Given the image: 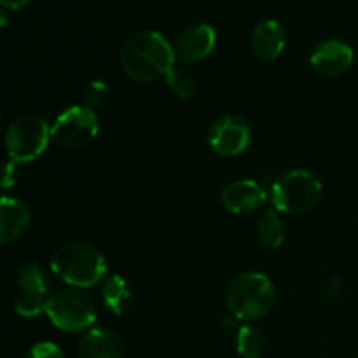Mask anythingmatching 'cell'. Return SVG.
Wrapping results in <instances>:
<instances>
[{
	"label": "cell",
	"mask_w": 358,
	"mask_h": 358,
	"mask_svg": "<svg viewBox=\"0 0 358 358\" xmlns=\"http://www.w3.org/2000/svg\"><path fill=\"white\" fill-rule=\"evenodd\" d=\"M121 66L136 83H154L175 66V49L157 31H135L122 42Z\"/></svg>",
	"instance_id": "1"
},
{
	"label": "cell",
	"mask_w": 358,
	"mask_h": 358,
	"mask_svg": "<svg viewBox=\"0 0 358 358\" xmlns=\"http://www.w3.org/2000/svg\"><path fill=\"white\" fill-rule=\"evenodd\" d=\"M51 269L58 278L77 289L94 287L107 273L103 254L91 243H70L56 250Z\"/></svg>",
	"instance_id": "2"
},
{
	"label": "cell",
	"mask_w": 358,
	"mask_h": 358,
	"mask_svg": "<svg viewBox=\"0 0 358 358\" xmlns=\"http://www.w3.org/2000/svg\"><path fill=\"white\" fill-rule=\"evenodd\" d=\"M227 308L236 320H257L266 317L276 303V290L262 273H243L227 287Z\"/></svg>",
	"instance_id": "3"
},
{
	"label": "cell",
	"mask_w": 358,
	"mask_h": 358,
	"mask_svg": "<svg viewBox=\"0 0 358 358\" xmlns=\"http://www.w3.org/2000/svg\"><path fill=\"white\" fill-rule=\"evenodd\" d=\"M322 184L311 171L296 170L273 184L271 199L276 210L285 213H304L317 206L322 198Z\"/></svg>",
	"instance_id": "4"
},
{
	"label": "cell",
	"mask_w": 358,
	"mask_h": 358,
	"mask_svg": "<svg viewBox=\"0 0 358 358\" xmlns=\"http://www.w3.org/2000/svg\"><path fill=\"white\" fill-rule=\"evenodd\" d=\"M45 315L59 331L83 332L96 320V308L87 294L76 289H63L52 294Z\"/></svg>",
	"instance_id": "5"
},
{
	"label": "cell",
	"mask_w": 358,
	"mask_h": 358,
	"mask_svg": "<svg viewBox=\"0 0 358 358\" xmlns=\"http://www.w3.org/2000/svg\"><path fill=\"white\" fill-rule=\"evenodd\" d=\"M51 140V126L38 115H23L7 128L6 149L16 163H28L41 156Z\"/></svg>",
	"instance_id": "6"
},
{
	"label": "cell",
	"mask_w": 358,
	"mask_h": 358,
	"mask_svg": "<svg viewBox=\"0 0 358 358\" xmlns=\"http://www.w3.org/2000/svg\"><path fill=\"white\" fill-rule=\"evenodd\" d=\"M98 117L86 105L66 108L51 126V140L59 147L79 149L93 142L98 135Z\"/></svg>",
	"instance_id": "7"
},
{
	"label": "cell",
	"mask_w": 358,
	"mask_h": 358,
	"mask_svg": "<svg viewBox=\"0 0 358 358\" xmlns=\"http://www.w3.org/2000/svg\"><path fill=\"white\" fill-rule=\"evenodd\" d=\"M17 283L21 287V296L16 301V313L21 317H37L48 308L49 294L48 280L37 264H24L17 273Z\"/></svg>",
	"instance_id": "8"
},
{
	"label": "cell",
	"mask_w": 358,
	"mask_h": 358,
	"mask_svg": "<svg viewBox=\"0 0 358 358\" xmlns=\"http://www.w3.org/2000/svg\"><path fill=\"white\" fill-rule=\"evenodd\" d=\"M208 143L219 156H240L250 143V128L238 115H224L210 128Z\"/></svg>",
	"instance_id": "9"
},
{
	"label": "cell",
	"mask_w": 358,
	"mask_h": 358,
	"mask_svg": "<svg viewBox=\"0 0 358 358\" xmlns=\"http://www.w3.org/2000/svg\"><path fill=\"white\" fill-rule=\"evenodd\" d=\"M217 42L215 30L210 24L199 23L185 28L177 41L175 55L185 63H198L210 56Z\"/></svg>",
	"instance_id": "10"
},
{
	"label": "cell",
	"mask_w": 358,
	"mask_h": 358,
	"mask_svg": "<svg viewBox=\"0 0 358 358\" xmlns=\"http://www.w3.org/2000/svg\"><path fill=\"white\" fill-rule=\"evenodd\" d=\"M353 63V49L341 41H325L311 52V65L318 73L336 77L345 73Z\"/></svg>",
	"instance_id": "11"
},
{
	"label": "cell",
	"mask_w": 358,
	"mask_h": 358,
	"mask_svg": "<svg viewBox=\"0 0 358 358\" xmlns=\"http://www.w3.org/2000/svg\"><path fill=\"white\" fill-rule=\"evenodd\" d=\"M266 191L254 180H238L222 192V203L231 213H250L266 201Z\"/></svg>",
	"instance_id": "12"
},
{
	"label": "cell",
	"mask_w": 358,
	"mask_h": 358,
	"mask_svg": "<svg viewBox=\"0 0 358 358\" xmlns=\"http://www.w3.org/2000/svg\"><path fill=\"white\" fill-rule=\"evenodd\" d=\"M31 222L27 205L20 199L3 198L0 205V241L3 245L14 243L24 236Z\"/></svg>",
	"instance_id": "13"
},
{
	"label": "cell",
	"mask_w": 358,
	"mask_h": 358,
	"mask_svg": "<svg viewBox=\"0 0 358 358\" xmlns=\"http://www.w3.org/2000/svg\"><path fill=\"white\" fill-rule=\"evenodd\" d=\"M79 358H124V346L108 329H91L79 341Z\"/></svg>",
	"instance_id": "14"
},
{
	"label": "cell",
	"mask_w": 358,
	"mask_h": 358,
	"mask_svg": "<svg viewBox=\"0 0 358 358\" xmlns=\"http://www.w3.org/2000/svg\"><path fill=\"white\" fill-rule=\"evenodd\" d=\"M285 48V31L275 20L262 21L252 35V49L261 59L278 58Z\"/></svg>",
	"instance_id": "15"
},
{
	"label": "cell",
	"mask_w": 358,
	"mask_h": 358,
	"mask_svg": "<svg viewBox=\"0 0 358 358\" xmlns=\"http://www.w3.org/2000/svg\"><path fill=\"white\" fill-rule=\"evenodd\" d=\"M101 299H103L107 310L121 317L131 306V290H129V285L124 282V278H121L119 275H112L103 283Z\"/></svg>",
	"instance_id": "16"
},
{
	"label": "cell",
	"mask_w": 358,
	"mask_h": 358,
	"mask_svg": "<svg viewBox=\"0 0 358 358\" xmlns=\"http://www.w3.org/2000/svg\"><path fill=\"white\" fill-rule=\"evenodd\" d=\"M257 234L264 247L271 248V250L282 247L283 241H285V226H283V220L280 219L275 210H266L262 213L257 226Z\"/></svg>",
	"instance_id": "17"
},
{
	"label": "cell",
	"mask_w": 358,
	"mask_h": 358,
	"mask_svg": "<svg viewBox=\"0 0 358 358\" xmlns=\"http://www.w3.org/2000/svg\"><path fill=\"white\" fill-rule=\"evenodd\" d=\"M266 350V338L261 329L243 325L236 334V352L241 358H259Z\"/></svg>",
	"instance_id": "18"
},
{
	"label": "cell",
	"mask_w": 358,
	"mask_h": 358,
	"mask_svg": "<svg viewBox=\"0 0 358 358\" xmlns=\"http://www.w3.org/2000/svg\"><path fill=\"white\" fill-rule=\"evenodd\" d=\"M166 86L170 87L178 98H182V100L192 98V94H194L196 91L192 77L189 76L185 70L177 69V66H173V69L170 70V73L166 76Z\"/></svg>",
	"instance_id": "19"
},
{
	"label": "cell",
	"mask_w": 358,
	"mask_h": 358,
	"mask_svg": "<svg viewBox=\"0 0 358 358\" xmlns=\"http://www.w3.org/2000/svg\"><path fill=\"white\" fill-rule=\"evenodd\" d=\"M84 105L87 108H96L103 105L108 98V86L103 80H91L87 87L84 90Z\"/></svg>",
	"instance_id": "20"
},
{
	"label": "cell",
	"mask_w": 358,
	"mask_h": 358,
	"mask_svg": "<svg viewBox=\"0 0 358 358\" xmlns=\"http://www.w3.org/2000/svg\"><path fill=\"white\" fill-rule=\"evenodd\" d=\"M24 358H65L63 357L62 348L58 345L51 341H44V343H38L35 345L30 352L27 353Z\"/></svg>",
	"instance_id": "21"
},
{
	"label": "cell",
	"mask_w": 358,
	"mask_h": 358,
	"mask_svg": "<svg viewBox=\"0 0 358 358\" xmlns=\"http://www.w3.org/2000/svg\"><path fill=\"white\" fill-rule=\"evenodd\" d=\"M343 294V282L339 276H331L329 282L324 285V296L329 299H336Z\"/></svg>",
	"instance_id": "22"
},
{
	"label": "cell",
	"mask_w": 358,
	"mask_h": 358,
	"mask_svg": "<svg viewBox=\"0 0 358 358\" xmlns=\"http://www.w3.org/2000/svg\"><path fill=\"white\" fill-rule=\"evenodd\" d=\"M17 178V163L10 159L9 163L6 164V170H3V178H2V187L9 189L10 185L16 184Z\"/></svg>",
	"instance_id": "23"
},
{
	"label": "cell",
	"mask_w": 358,
	"mask_h": 358,
	"mask_svg": "<svg viewBox=\"0 0 358 358\" xmlns=\"http://www.w3.org/2000/svg\"><path fill=\"white\" fill-rule=\"evenodd\" d=\"M31 0H0V3L3 6V9H10V10H17L23 9L30 3Z\"/></svg>",
	"instance_id": "24"
}]
</instances>
